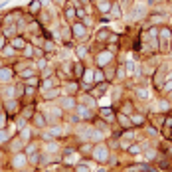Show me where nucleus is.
<instances>
[{
  "label": "nucleus",
  "mask_w": 172,
  "mask_h": 172,
  "mask_svg": "<svg viewBox=\"0 0 172 172\" xmlns=\"http://www.w3.org/2000/svg\"><path fill=\"white\" fill-rule=\"evenodd\" d=\"M91 156L99 162V164H105L109 160V146L105 142H97V145L91 148Z\"/></svg>",
  "instance_id": "1"
},
{
  "label": "nucleus",
  "mask_w": 172,
  "mask_h": 172,
  "mask_svg": "<svg viewBox=\"0 0 172 172\" xmlns=\"http://www.w3.org/2000/svg\"><path fill=\"white\" fill-rule=\"evenodd\" d=\"M30 164V162H28V154L24 152H14L12 154V158H10V166L14 170H22V168H26V166Z\"/></svg>",
  "instance_id": "2"
},
{
  "label": "nucleus",
  "mask_w": 172,
  "mask_h": 172,
  "mask_svg": "<svg viewBox=\"0 0 172 172\" xmlns=\"http://www.w3.org/2000/svg\"><path fill=\"white\" fill-rule=\"evenodd\" d=\"M71 36L75 38V40H85L87 36V26L85 24H81V22H73L71 24Z\"/></svg>",
  "instance_id": "3"
},
{
  "label": "nucleus",
  "mask_w": 172,
  "mask_h": 172,
  "mask_svg": "<svg viewBox=\"0 0 172 172\" xmlns=\"http://www.w3.org/2000/svg\"><path fill=\"white\" fill-rule=\"evenodd\" d=\"M4 113H6L10 119H14V117L20 113V105H18V101H16V99H6V101H4Z\"/></svg>",
  "instance_id": "4"
},
{
  "label": "nucleus",
  "mask_w": 172,
  "mask_h": 172,
  "mask_svg": "<svg viewBox=\"0 0 172 172\" xmlns=\"http://www.w3.org/2000/svg\"><path fill=\"white\" fill-rule=\"evenodd\" d=\"M60 107L64 109V111H73V109H77V99H75V95H65V97H61Z\"/></svg>",
  "instance_id": "5"
},
{
  "label": "nucleus",
  "mask_w": 172,
  "mask_h": 172,
  "mask_svg": "<svg viewBox=\"0 0 172 172\" xmlns=\"http://www.w3.org/2000/svg\"><path fill=\"white\" fill-rule=\"evenodd\" d=\"M111 60H113V53L111 52H99L97 56H95V61H97V65L99 68H107V64H111Z\"/></svg>",
  "instance_id": "6"
},
{
  "label": "nucleus",
  "mask_w": 172,
  "mask_h": 172,
  "mask_svg": "<svg viewBox=\"0 0 172 172\" xmlns=\"http://www.w3.org/2000/svg\"><path fill=\"white\" fill-rule=\"evenodd\" d=\"M32 125H34L36 129H46V127H48V119H46L44 113L36 111V115L32 117Z\"/></svg>",
  "instance_id": "7"
},
{
  "label": "nucleus",
  "mask_w": 172,
  "mask_h": 172,
  "mask_svg": "<svg viewBox=\"0 0 172 172\" xmlns=\"http://www.w3.org/2000/svg\"><path fill=\"white\" fill-rule=\"evenodd\" d=\"M12 79H14V69L12 68H2L0 69V83H12Z\"/></svg>",
  "instance_id": "8"
},
{
  "label": "nucleus",
  "mask_w": 172,
  "mask_h": 172,
  "mask_svg": "<svg viewBox=\"0 0 172 172\" xmlns=\"http://www.w3.org/2000/svg\"><path fill=\"white\" fill-rule=\"evenodd\" d=\"M0 93L4 95V99H16L18 95H16V87L12 85V83H6V85L0 89Z\"/></svg>",
  "instance_id": "9"
},
{
  "label": "nucleus",
  "mask_w": 172,
  "mask_h": 172,
  "mask_svg": "<svg viewBox=\"0 0 172 172\" xmlns=\"http://www.w3.org/2000/svg\"><path fill=\"white\" fill-rule=\"evenodd\" d=\"M60 93H61L60 87H53V89H46V93L42 95V97H44V101H53V99H57Z\"/></svg>",
  "instance_id": "10"
},
{
  "label": "nucleus",
  "mask_w": 172,
  "mask_h": 172,
  "mask_svg": "<svg viewBox=\"0 0 172 172\" xmlns=\"http://www.w3.org/2000/svg\"><path fill=\"white\" fill-rule=\"evenodd\" d=\"M83 73H85L83 64H81V61H75V64H73V77H75V79H81Z\"/></svg>",
  "instance_id": "11"
},
{
  "label": "nucleus",
  "mask_w": 172,
  "mask_h": 172,
  "mask_svg": "<svg viewBox=\"0 0 172 172\" xmlns=\"http://www.w3.org/2000/svg\"><path fill=\"white\" fill-rule=\"evenodd\" d=\"M12 48L14 49H24L26 48V40H24L22 36H14L12 38Z\"/></svg>",
  "instance_id": "12"
},
{
  "label": "nucleus",
  "mask_w": 172,
  "mask_h": 172,
  "mask_svg": "<svg viewBox=\"0 0 172 172\" xmlns=\"http://www.w3.org/2000/svg\"><path fill=\"white\" fill-rule=\"evenodd\" d=\"M32 137H34V133H32V129H30V127H24L22 131H20V138H22L26 145L32 141Z\"/></svg>",
  "instance_id": "13"
},
{
  "label": "nucleus",
  "mask_w": 172,
  "mask_h": 172,
  "mask_svg": "<svg viewBox=\"0 0 172 172\" xmlns=\"http://www.w3.org/2000/svg\"><path fill=\"white\" fill-rule=\"evenodd\" d=\"M28 10H30L32 16H38V14H40V10H42V0H34V2H30Z\"/></svg>",
  "instance_id": "14"
},
{
  "label": "nucleus",
  "mask_w": 172,
  "mask_h": 172,
  "mask_svg": "<svg viewBox=\"0 0 172 172\" xmlns=\"http://www.w3.org/2000/svg\"><path fill=\"white\" fill-rule=\"evenodd\" d=\"M14 123H16V129H18V131H22L24 127H28V123H30V121H28L26 117H22V115H16L14 117Z\"/></svg>",
  "instance_id": "15"
},
{
  "label": "nucleus",
  "mask_w": 172,
  "mask_h": 172,
  "mask_svg": "<svg viewBox=\"0 0 172 172\" xmlns=\"http://www.w3.org/2000/svg\"><path fill=\"white\" fill-rule=\"evenodd\" d=\"M117 119H119V123L123 125V129H133V127H135V125H133V121L129 119V117H125V113L117 115Z\"/></svg>",
  "instance_id": "16"
},
{
  "label": "nucleus",
  "mask_w": 172,
  "mask_h": 172,
  "mask_svg": "<svg viewBox=\"0 0 172 172\" xmlns=\"http://www.w3.org/2000/svg\"><path fill=\"white\" fill-rule=\"evenodd\" d=\"M10 138H12V135H10V131H8V129H0V146L8 145V142H10Z\"/></svg>",
  "instance_id": "17"
},
{
  "label": "nucleus",
  "mask_w": 172,
  "mask_h": 172,
  "mask_svg": "<svg viewBox=\"0 0 172 172\" xmlns=\"http://www.w3.org/2000/svg\"><path fill=\"white\" fill-rule=\"evenodd\" d=\"M57 150H61V145H60L57 141L46 142V152H57Z\"/></svg>",
  "instance_id": "18"
},
{
  "label": "nucleus",
  "mask_w": 172,
  "mask_h": 172,
  "mask_svg": "<svg viewBox=\"0 0 172 172\" xmlns=\"http://www.w3.org/2000/svg\"><path fill=\"white\" fill-rule=\"evenodd\" d=\"M48 133H49L52 137H64V135H65V129L60 127V125H53V127H49Z\"/></svg>",
  "instance_id": "19"
},
{
  "label": "nucleus",
  "mask_w": 172,
  "mask_h": 172,
  "mask_svg": "<svg viewBox=\"0 0 172 172\" xmlns=\"http://www.w3.org/2000/svg\"><path fill=\"white\" fill-rule=\"evenodd\" d=\"M36 115V107L34 105H28V107H24L22 109V117H26L28 121H32V117Z\"/></svg>",
  "instance_id": "20"
},
{
  "label": "nucleus",
  "mask_w": 172,
  "mask_h": 172,
  "mask_svg": "<svg viewBox=\"0 0 172 172\" xmlns=\"http://www.w3.org/2000/svg\"><path fill=\"white\" fill-rule=\"evenodd\" d=\"M109 12H111V18L113 20H119L121 18V4H113Z\"/></svg>",
  "instance_id": "21"
},
{
  "label": "nucleus",
  "mask_w": 172,
  "mask_h": 172,
  "mask_svg": "<svg viewBox=\"0 0 172 172\" xmlns=\"http://www.w3.org/2000/svg\"><path fill=\"white\" fill-rule=\"evenodd\" d=\"M97 8L101 12H109L111 10V2H109V0H97Z\"/></svg>",
  "instance_id": "22"
},
{
  "label": "nucleus",
  "mask_w": 172,
  "mask_h": 172,
  "mask_svg": "<svg viewBox=\"0 0 172 172\" xmlns=\"http://www.w3.org/2000/svg\"><path fill=\"white\" fill-rule=\"evenodd\" d=\"M75 18H77V16H75V6H68V8H65V20L73 22Z\"/></svg>",
  "instance_id": "23"
},
{
  "label": "nucleus",
  "mask_w": 172,
  "mask_h": 172,
  "mask_svg": "<svg viewBox=\"0 0 172 172\" xmlns=\"http://www.w3.org/2000/svg\"><path fill=\"white\" fill-rule=\"evenodd\" d=\"M73 172H91L89 164H85V162H77V164L73 166Z\"/></svg>",
  "instance_id": "24"
},
{
  "label": "nucleus",
  "mask_w": 172,
  "mask_h": 172,
  "mask_svg": "<svg viewBox=\"0 0 172 172\" xmlns=\"http://www.w3.org/2000/svg\"><path fill=\"white\" fill-rule=\"evenodd\" d=\"M105 89H107V83H97V87H95L93 93H97V97H101V93H105Z\"/></svg>",
  "instance_id": "25"
},
{
  "label": "nucleus",
  "mask_w": 172,
  "mask_h": 172,
  "mask_svg": "<svg viewBox=\"0 0 172 172\" xmlns=\"http://www.w3.org/2000/svg\"><path fill=\"white\" fill-rule=\"evenodd\" d=\"M26 85L38 87V85H40V77H36V75H32V77H28V79H26Z\"/></svg>",
  "instance_id": "26"
},
{
  "label": "nucleus",
  "mask_w": 172,
  "mask_h": 172,
  "mask_svg": "<svg viewBox=\"0 0 172 172\" xmlns=\"http://www.w3.org/2000/svg\"><path fill=\"white\" fill-rule=\"evenodd\" d=\"M101 117H103V119H109V121H111V119H113V109H107V107L101 109Z\"/></svg>",
  "instance_id": "27"
},
{
  "label": "nucleus",
  "mask_w": 172,
  "mask_h": 172,
  "mask_svg": "<svg viewBox=\"0 0 172 172\" xmlns=\"http://www.w3.org/2000/svg\"><path fill=\"white\" fill-rule=\"evenodd\" d=\"M105 81V73L101 69H95V83H103Z\"/></svg>",
  "instance_id": "28"
},
{
  "label": "nucleus",
  "mask_w": 172,
  "mask_h": 172,
  "mask_svg": "<svg viewBox=\"0 0 172 172\" xmlns=\"http://www.w3.org/2000/svg\"><path fill=\"white\" fill-rule=\"evenodd\" d=\"M160 38H162V42H164V46H166L168 40H170V32L166 30V28H162V30H160Z\"/></svg>",
  "instance_id": "29"
},
{
  "label": "nucleus",
  "mask_w": 172,
  "mask_h": 172,
  "mask_svg": "<svg viewBox=\"0 0 172 172\" xmlns=\"http://www.w3.org/2000/svg\"><path fill=\"white\" fill-rule=\"evenodd\" d=\"M28 30H32V34H40V32H42V24H38V22H32V28L28 26Z\"/></svg>",
  "instance_id": "30"
},
{
  "label": "nucleus",
  "mask_w": 172,
  "mask_h": 172,
  "mask_svg": "<svg viewBox=\"0 0 172 172\" xmlns=\"http://www.w3.org/2000/svg\"><path fill=\"white\" fill-rule=\"evenodd\" d=\"M6 119H8V115L0 111V129H6Z\"/></svg>",
  "instance_id": "31"
},
{
  "label": "nucleus",
  "mask_w": 172,
  "mask_h": 172,
  "mask_svg": "<svg viewBox=\"0 0 172 172\" xmlns=\"http://www.w3.org/2000/svg\"><path fill=\"white\" fill-rule=\"evenodd\" d=\"M77 91V83H68V95H75Z\"/></svg>",
  "instance_id": "32"
},
{
  "label": "nucleus",
  "mask_w": 172,
  "mask_h": 172,
  "mask_svg": "<svg viewBox=\"0 0 172 172\" xmlns=\"http://www.w3.org/2000/svg\"><path fill=\"white\" fill-rule=\"evenodd\" d=\"M131 121H133V125H142V121H145V119H142V117H138V115H133Z\"/></svg>",
  "instance_id": "33"
},
{
  "label": "nucleus",
  "mask_w": 172,
  "mask_h": 172,
  "mask_svg": "<svg viewBox=\"0 0 172 172\" xmlns=\"http://www.w3.org/2000/svg\"><path fill=\"white\" fill-rule=\"evenodd\" d=\"M156 150H148V152H146V160H156Z\"/></svg>",
  "instance_id": "34"
},
{
  "label": "nucleus",
  "mask_w": 172,
  "mask_h": 172,
  "mask_svg": "<svg viewBox=\"0 0 172 172\" xmlns=\"http://www.w3.org/2000/svg\"><path fill=\"white\" fill-rule=\"evenodd\" d=\"M6 48V36H0V52Z\"/></svg>",
  "instance_id": "35"
},
{
  "label": "nucleus",
  "mask_w": 172,
  "mask_h": 172,
  "mask_svg": "<svg viewBox=\"0 0 172 172\" xmlns=\"http://www.w3.org/2000/svg\"><path fill=\"white\" fill-rule=\"evenodd\" d=\"M129 150H131L133 154H137V152H138V150H141V148H138V145H133V146H129Z\"/></svg>",
  "instance_id": "36"
},
{
  "label": "nucleus",
  "mask_w": 172,
  "mask_h": 172,
  "mask_svg": "<svg viewBox=\"0 0 172 172\" xmlns=\"http://www.w3.org/2000/svg\"><path fill=\"white\" fill-rule=\"evenodd\" d=\"M121 6H125V8H129V6H131V0H121Z\"/></svg>",
  "instance_id": "37"
},
{
  "label": "nucleus",
  "mask_w": 172,
  "mask_h": 172,
  "mask_svg": "<svg viewBox=\"0 0 172 172\" xmlns=\"http://www.w3.org/2000/svg\"><path fill=\"white\" fill-rule=\"evenodd\" d=\"M6 4H8V0H2V2H0V8H4Z\"/></svg>",
  "instance_id": "38"
},
{
  "label": "nucleus",
  "mask_w": 172,
  "mask_h": 172,
  "mask_svg": "<svg viewBox=\"0 0 172 172\" xmlns=\"http://www.w3.org/2000/svg\"><path fill=\"white\" fill-rule=\"evenodd\" d=\"M16 172H34V170H32V168L30 170H28V168H22V170H16Z\"/></svg>",
  "instance_id": "39"
},
{
  "label": "nucleus",
  "mask_w": 172,
  "mask_h": 172,
  "mask_svg": "<svg viewBox=\"0 0 172 172\" xmlns=\"http://www.w3.org/2000/svg\"><path fill=\"white\" fill-rule=\"evenodd\" d=\"M166 89H168V91L172 89V81H168V83H166Z\"/></svg>",
  "instance_id": "40"
},
{
  "label": "nucleus",
  "mask_w": 172,
  "mask_h": 172,
  "mask_svg": "<svg viewBox=\"0 0 172 172\" xmlns=\"http://www.w3.org/2000/svg\"><path fill=\"white\" fill-rule=\"evenodd\" d=\"M53 2H57V4H64V0H53Z\"/></svg>",
  "instance_id": "41"
},
{
  "label": "nucleus",
  "mask_w": 172,
  "mask_h": 172,
  "mask_svg": "<svg viewBox=\"0 0 172 172\" xmlns=\"http://www.w3.org/2000/svg\"><path fill=\"white\" fill-rule=\"evenodd\" d=\"M168 99H170V101H172V91H170V93H168Z\"/></svg>",
  "instance_id": "42"
},
{
  "label": "nucleus",
  "mask_w": 172,
  "mask_h": 172,
  "mask_svg": "<svg viewBox=\"0 0 172 172\" xmlns=\"http://www.w3.org/2000/svg\"><path fill=\"white\" fill-rule=\"evenodd\" d=\"M4 68V64H2V60H0V69H2Z\"/></svg>",
  "instance_id": "43"
},
{
  "label": "nucleus",
  "mask_w": 172,
  "mask_h": 172,
  "mask_svg": "<svg viewBox=\"0 0 172 172\" xmlns=\"http://www.w3.org/2000/svg\"><path fill=\"white\" fill-rule=\"evenodd\" d=\"M170 154H172V146H170Z\"/></svg>",
  "instance_id": "44"
},
{
  "label": "nucleus",
  "mask_w": 172,
  "mask_h": 172,
  "mask_svg": "<svg viewBox=\"0 0 172 172\" xmlns=\"http://www.w3.org/2000/svg\"><path fill=\"white\" fill-rule=\"evenodd\" d=\"M4 172H10V170H4Z\"/></svg>",
  "instance_id": "45"
}]
</instances>
